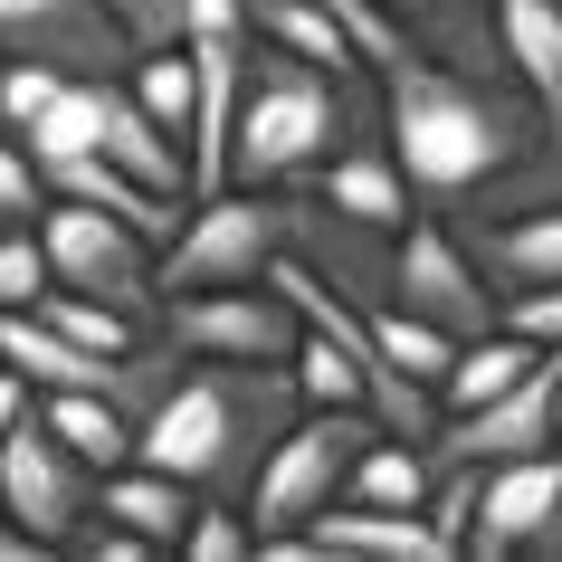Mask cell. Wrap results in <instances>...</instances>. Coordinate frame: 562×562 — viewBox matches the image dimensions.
Returning a JSON list of instances; mask_svg holds the SVG:
<instances>
[{"label": "cell", "instance_id": "cell-18", "mask_svg": "<svg viewBox=\"0 0 562 562\" xmlns=\"http://www.w3.org/2000/svg\"><path fill=\"white\" fill-rule=\"evenodd\" d=\"M533 362H543V344H525L515 325H486V334H468V344L448 353V372H439V411H468V401H496L505 382H525Z\"/></svg>", "mask_w": 562, "mask_h": 562}, {"label": "cell", "instance_id": "cell-15", "mask_svg": "<svg viewBox=\"0 0 562 562\" xmlns=\"http://www.w3.org/2000/svg\"><path fill=\"white\" fill-rule=\"evenodd\" d=\"M191 505H201V496H191L172 468H153V458H124V468L95 476V515L134 525L153 553H181V525H191Z\"/></svg>", "mask_w": 562, "mask_h": 562}, {"label": "cell", "instance_id": "cell-27", "mask_svg": "<svg viewBox=\"0 0 562 562\" xmlns=\"http://www.w3.org/2000/svg\"><path fill=\"white\" fill-rule=\"evenodd\" d=\"M38 411V391L20 382V372H10V362H0V439H10V429H20V419Z\"/></svg>", "mask_w": 562, "mask_h": 562}, {"label": "cell", "instance_id": "cell-5", "mask_svg": "<svg viewBox=\"0 0 562 562\" xmlns=\"http://www.w3.org/2000/svg\"><path fill=\"white\" fill-rule=\"evenodd\" d=\"M277 248H286V191L220 181V191H191L181 229L153 248V277H162V296H181V286H238V277H267Z\"/></svg>", "mask_w": 562, "mask_h": 562}, {"label": "cell", "instance_id": "cell-12", "mask_svg": "<svg viewBox=\"0 0 562 562\" xmlns=\"http://www.w3.org/2000/svg\"><path fill=\"white\" fill-rule=\"evenodd\" d=\"M305 181H315V201H325V210H344V220H362V229H382V238L419 210V191L401 181V162H391L382 134H372V144H362V134H344V144H334Z\"/></svg>", "mask_w": 562, "mask_h": 562}, {"label": "cell", "instance_id": "cell-25", "mask_svg": "<svg viewBox=\"0 0 562 562\" xmlns=\"http://www.w3.org/2000/svg\"><path fill=\"white\" fill-rule=\"evenodd\" d=\"M38 210H48V172L30 162L20 134H0V229H10V220H38Z\"/></svg>", "mask_w": 562, "mask_h": 562}, {"label": "cell", "instance_id": "cell-29", "mask_svg": "<svg viewBox=\"0 0 562 562\" xmlns=\"http://www.w3.org/2000/svg\"><path fill=\"white\" fill-rule=\"evenodd\" d=\"M0 58H10V48H0ZM0 134H10V124H0Z\"/></svg>", "mask_w": 562, "mask_h": 562}, {"label": "cell", "instance_id": "cell-10", "mask_svg": "<svg viewBox=\"0 0 562 562\" xmlns=\"http://www.w3.org/2000/svg\"><path fill=\"white\" fill-rule=\"evenodd\" d=\"M553 344L533 362L525 382H505L496 401H468V411H439V429L419 439L429 468H505V458H533V448H553Z\"/></svg>", "mask_w": 562, "mask_h": 562}, {"label": "cell", "instance_id": "cell-16", "mask_svg": "<svg viewBox=\"0 0 562 562\" xmlns=\"http://www.w3.org/2000/svg\"><path fill=\"white\" fill-rule=\"evenodd\" d=\"M95 153H105L115 172H134V181H153V191L191 201V153H181V134H162V124L134 105L124 77H105V134H95Z\"/></svg>", "mask_w": 562, "mask_h": 562}, {"label": "cell", "instance_id": "cell-2", "mask_svg": "<svg viewBox=\"0 0 562 562\" xmlns=\"http://www.w3.org/2000/svg\"><path fill=\"white\" fill-rule=\"evenodd\" d=\"M296 411L305 401L286 362H181L162 401L134 419V458L172 468L191 496H238Z\"/></svg>", "mask_w": 562, "mask_h": 562}, {"label": "cell", "instance_id": "cell-23", "mask_svg": "<svg viewBox=\"0 0 562 562\" xmlns=\"http://www.w3.org/2000/svg\"><path fill=\"white\" fill-rule=\"evenodd\" d=\"M48 296V248H38V220H10L0 229V315Z\"/></svg>", "mask_w": 562, "mask_h": 562}, {"label": "cell", "instance_id": "cell-7", "mask_svg": "<svg viewBox=\"0 0 562 562\" xmlns=\"http://www.w3.org/2000/svg\"><path fill=\"white\" fill-rule=\"evenodd\" d=\"M153 334L181 362H286L305 325L267 277H238V286H181V296H162L153 305Z\"/></svg>", "mask_w": 562, "mask_h": 562}, {"label": "cell", "instance_id": "cell-24", "mask_svg": "<svg viewBox=\"0 0 562 562\" xmlns=\"http://www.w3.org/2000/svg\"><path fill=\"white\" fill-rule=\"evenodd\" d=\"M58 87H67V67H48V58H0V124L20 134V124H30Z\"/></svg>", "mask_w": 562, "mask_h": 562}, {"label": "cell", "instance_id": "cell-13", "mask_svg": "<svg viewBox=\"0 0 562 562\" xmlns=\"http://www.w3.org/2000/svg\"><path fill=\"white\" fill-rule=\"evenodd\" d=\"M505 77L533 95L543 134H562V0H486Z\"/></svg>", "mask_w": 562, "mask_h": 562}, {"label": "cell", "instance_id": "cell-26", "mask_svg": "<svg viewBox=\"0 0 562 562\" xmlns=\"http://www.w3.org/2000/svg\"><path fill=\"white\" fill-rule=\"evenodd\" d=\"M496 325H515L525 344H562V277H553V286H525V296H505Z\"/></svg>", "mask_w": 562, "mask_h": 562}, {"label": "cell", "instance_id": "cell-28", "mask_svg": "<svg viewBox=\"0 0 562 562\" xmlns=\"http://www.w3.org/2000/svg\"><path fill=\"white\" fill-rule=\"evenodd\" d=\"M553 353H562V344H553ZM553 448H562V362H553Z\"/></svg>", "mask_w": 562, "mask_h": 562}, {"label": "cell", "instance_id": "cell-22", "mask_svg": "<svg viewBox=\"0 0 562 562\" xmlns=\"http://www.w3.org/2000/svg\"><path fill=\"white\" fill-rule=\"evenodd\" d=\"M258 553V533L238 515V496H201L191 505V525H181V562H248Z\"/></svg>", "mask_w": 562, "mask_h": 562}, {"label": "cell", "instance_id": "cell-1", "mask_svg": "<svg viewBox=\"0 0 562 562\" xmlns=\"http://www.w3.org/2000/svg\"><path fill=\"white\" fill-rule=\"evenodd\" d=\"M372 87H382V144L429 210L486 201L505 181H525L543 153H562V134H543V115L515 77H468L448 58H411Z\"/></svg>", "mask_w": 562, "mask_h": 562}, {"label": "cell", "instance_id": "cell-3", "mask_svg": "<svg viewBox=\"0 0 562 562\" xmlns=\"http://www.w3.org/2000/svg\"><path fill=\"white\" fill-rule=\"evenodd\" d=\"M362 77H334V67L277 48V38H248V77H238V124H229V181L248 191H296L353 124Z\"/></svg>", "mask_w": 562, "mask_h": 562}, {"label": "cell", "instance_id": "cell-17", "mask_svg": "<svg viewBox=\"0 0 562 562\" xmlns=\"http://www.w3.org/2000/svg\"><path fill=\"white\" fill-rule=\"evenodd\" d=\"M391 20L429 48V58H448V67H468V77H505V58H496V20H486V0H382Z\"/></svg>", "mask_w": 562, "mask_h": 562}, {"label": "cell", "instance_id": "cell-14", "mask_svg": "<svg viewBox=\"0 0 562 562\" xmlns=\"http://www.w3.org/2000/svg\"><path fill=\"white\" fill-rule=\"evenodd\" d=\"M305 533H315V553H334V562H448L419 505H353V496H334Z\"/></svg>", "mask_w": 562, "mask_h": 562}, {"label": "cell", "instance_id": "cell-6", "mask_svg": "<svg viewBox=\"0 0 562 562\" xmlns=\"http://www.w3.org/2000/svg\"><path fill=\"white\" fill-rule=\"evenodd\" d=\"M38 248H48V277H58V286H77V296H105V305H124V315H144V325H153V305H162L153 238H144V229H124L115 210L48 191V210H38Z\"/></svg>", "mask_w": 562, "mask_h": 562}, {"label": "cell", "instance_id": "cell-21", "mask_svg": "<svg viewBox=\"0 0 562 562\" xmlns=\"http://www.w3.org/2000/svg\"><path fill=\"white\" fill-rule=\"evenodd\" d=\"M124 87H134V105H144L162 134H191V48H144Z\"/></svg>", "mask_w": 562, "mask_h": 562}, {"label": "cell", "instance_id": "cell-11", "mask_svg": "<svg viewBox=\"0 0 562 562\" xmlns=\"http://www.w3.org/2000/svg\"><path fill=\"white\" fill-rule=\"evenodd\" d=\"M468 553L476 562H515V553H562V448L476 468V515H468Z\"/></svg>", "mask_w": 562, "mask_h": 562}, {"label": "cell", "instance_id": "cell-4", "mask_svg": "<svg viewBox=\"0 0 562 562\" xmlns=\"http://www.w3.org/2000/svg\"><path fill=\"white\" fill-rule=\"evenodd\" d=\"M372 429H382L372 411H315V401H305V411L277 429V448L258 458V476L238 486L248 533H305L334 496H344V476H353V458L372 448Z\"/></svg>", "mask_w": 562, "mask_h": 562}, {"label": "cell", "instance_id": "cell-20", "mask_svg": "<svg viewBox=\"0 0 562 562\" xmlns=\"http://www.w3.org/2000/svg\"><path fill=\"white\" fill-rule=\"evenodd\" d=\"M30 315H48V325L67 334V344H87V353H134V344H144V315H124V305H105V296H77V286H58V277H48V296L30 305Z\"/></svg>", "mask_w": 562, "mask_h": 562}, {"label": "cell", "instance_id": "cell-19", "mask_svg": "<svg viewBox=\"0 0 562 562\" xmlns=\"http://www.w3.org/2000/svg\"><path fill=\"white\" fill-rule=\"evenodd\" d=\"M38 419H48V429H58V439L77 448V458H87L95 476L134 458V419H124L115 401H105V391H38Z\"/></svg>", "mask_w": 562, "mask_h": 562}, {"label": "cell", "instance_id": "cell-9", "mask_svg": "<svg viewBox=\"0 0 562 562\" xmlns=\"http://www.w3.org/2000/svg\"><path fill=\"white\" fill-rule=\"evenodd\" d=\"M0 515H10V525H30L48 553H67V543L87 533V515H95V468H87V458H77V448H67L38 411L0 439Z\"/></svg>", "mask_w": 562, "mask_h": 562}, {"label": "cell", "instance_id": "cell-8", "mask_svg": "<svg viewBox=\"0 0 562 562\" xmlns=\"http://www.w3.org/2000/svg\"><path fill=\"white\" fill-rule=\"evenodd\" d=\"M391 305L401 315H419V325H439V334H486L505 315L496 305V286L476 277V258H468V238L448 229V220H429V210H411L401 229H391Z\"/></svg>", "mask_w": 562, "mask_h": 562}]
</instances>
